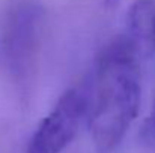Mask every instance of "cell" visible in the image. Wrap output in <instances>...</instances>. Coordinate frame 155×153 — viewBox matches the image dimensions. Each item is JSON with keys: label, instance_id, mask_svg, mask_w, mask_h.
Listing matches in <instances>:
<instances>
[{"label": "cell", "instance_id": "277c9868", "mask_svg": "<svg viewBox=\"0 0 155 153\" xmlns=\"http://www.w3.org/2000/svg\"><path fill=\"white\" fill-rule=\"evenodd\" d=\"M131 50L143 62L155 56V0H134L128 8L122 33Z\"/></svg>", "mask_w": 155, "mask_h": 153}, {"label": "cell", "instance_id": "8992f818", "mask_svg": "<svg viewBox=\"0 0 155 153\" xmlns=\"http://www.w3.org/2000/svg\"><path fill=\"white\" fill-rule=\"evenodd\" d=\"M101 5H104L105 8H113V6H116L120 0H98Z\"/></svg>", "mask_w": 155, "mask_h": 153}, {"label": "cell", "instance_id": "5b68a950", "mask_svg": "<svg viewBox=\"0 0 155 153\" xmlns=\"http://www.w3.org/2000/svg\"><path fill=\"white\" fill-rule=\"evenodd\" d=\"M143 137H145V141H146L148 147L155 153V102L152 110H151V114H149V117L145 123Z\"/></svg>", "mask_w": 155, "mask_h": 153}, {"label": "cell", "instance_id": "7a4b0ae2", "mask_svg": "<svg viewBox=\"0 0 155 153\" xmlns=\"http://www.w3.org/2000/svg\"><path fill=\"white\" fill-rule=\"evenodd\" d=\"M42 27L44 12L30 0L12 6L0 26V66L17 84H24L35 71Z\"/></svg>", "mask_w": 155, "mask_h": 153}, {"label": "cell", "instance_id": "3957f363", "mask_svg": "<svg viewBox=\"0 0 155 153\" xmlns=\"http://www.w3.org/2000/svg\"><path fill=\"white\" fill-rule=\"evenodd\" d=\"M91 77L65 90L36 126L23 153H63L87 122Z\"/></svg>", "mask_w": 155, "mask_h": 153}, {"label": "cell", "instance_id": "6da1fadb", "mask_svg": "<svg viewBox=\"0 0 155 153\" xmlns=\"http://www.w3.org/2000/svg\"><path fill=\"white\" fill-rule=\"evenodd\" d=\"M89 77L91 137L98 153H113L140 111L142 60L120 35L100 51Z\"/></svg>", "mask_w": 155, "mask_h": 153}]
</instances>
